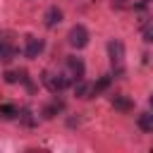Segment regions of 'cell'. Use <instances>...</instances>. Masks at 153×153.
I'll return each instance as SVG.
<instances>
[{
    "instance_id": "6da1fadb",
    "label": "cell",
    "mask_w": 153,
    "mask_h": 153,
    "mask_svg": "<svg viewBox=\"0 0 153 153\" xmlns=\"http://www.w3.org/2000/svg\"><path fill=\"white\" fill-rule=\"evenodd\" d=\"M108 57H110V65H112L115 76H122L124 74V43L120 38L108 41Z\"/></svg>"
},
{
    "instance_id": "7a4b0ae2",
    "label": "cell",
    "mask_w": 153,
    "mask_h": 153,
    "mask_svg": "<svg viewBox=\"0 0 153 153\" xmlns=\"http://www.w3.org/2000/svg\"><path fill=\"white\" fill-rule=\"evenodd\" d=\"M41 81L45 84V88L50 93H62L67 86H69V79L62 76V74H50V72H43L41 74Z\"/></svg>"
},
{
    "instance_id": "3957f363",
    "label": "cell",
    "mask_w": 153,
    "mask_h": 153,
    "mask_svg": "<svg viewBox=\"0 0 153 153\" xmlns=\"http://www.w3.org/2000/svg\"><path fill=\"white\" fill-rule=\"evenodd\" d=\"M67 41H69V45H72V48H76V50L86 48V45H88V29H86L84 24H76V26H72V29H69V36H67Z\"/></svg>"
},
{
    "instance_id": "277c9868",
    "label": "cell",
    "mask_w": 153,
    "mask_h": 153,
    "mask_svg": "<svg viewBox=\"0 0 153 153\" xmlns=\"http://www.w3.org/2000/svg\"><path fill=\"white\" fill-rule=\"evenodd\" d=\"M43 48H45L43 38H36V36H26V48H24V55H26L29 60L38 57V55L43 53Z\"/></svg>"
},
{
    "instance_id": "5b68a950",
    "label": "cell",
    "mask_w": 153,
    "mask_h": 153,
    "mask_svg": "<svg viewBox=\"0 0 153 153\" xmlns=\"http://www.w3.org/2000/svg\"><path fill=\"white\" fill-rule=\"evenodd\" d=\"M67 69L72 72V76H74V79H84V74H86V65H84V60H81V57H76V55L67 57Z\"/></svg>"
},
{
    "instance_id": "8992f818",
    "label": "cell",
    "mask_w": 153,
    "mask_h": 153,
    "mask_svg": "<svg viewBox=\"0 0 153 153\" xmlns=\"http://www.w3.org/2000/svg\"><path fill=\"white\" fill-rule=\"evenodd\" d=\"M14 53H17V50H14V45L10 43V38H7L5 33H0V60H2V62H10V60L14 57Z\"/></svg>"
},
{
    "instance_id": "52a82bcc",
    "label": "cell",
    "mask_w": 153,
    "mask_h": 153,
    "mask_svg": "<svg viewBox=\"0 0 153 153\" xmlns=\"http://www.w3.org/2000/svg\"><path fill=\"white\" fill-rule=\"evenodd\" d=\"M45 26L48 29H53V26H57L60 22H62V10L57 7V5H53V7H48V12H45Z\"/></svg>"
},
{
    "instance_id": "ba28073f",
    "label": "cell",
    "mask_w": 153,
    "mask_h": 153,
    "mask_svg": "<svg viewBox=\"0 0 153 153\" xmlns=\"http://www.w3.org/2000/svg\"><path fill=\"white\" fill-rule=\"evenodd\" d=\"M112 108H115V110H120V112H129V110H134V103H131V98H129V96L117 93V96H112Z\"/></svg>"
},
{
    "instance_id": "9c48e42d",
    "label": "cell",
    "mask_w": 153,
    "mask_h": 153,
    "mask_svg": "<svg viewBox=\"0 0 153 153\" xmlns=\"http://www.w3.org/2000/svg\"><path fill=\"white\" fill-rule=\"evenodd\" d=\"M110 84H112V74H103V76L91 86V93H93V96H98V93L108 91V88H110Z\"/></svg>"
},
{
    "instance_id": "30bf717a",
    "label": "cell",
    "mask_w": 153,
    "mask_h": 153,
    "mask_svg": "<svg viewBox=\"0 0 153 153\" xmlns=\"http://www.w3.org/2000/svg\"><path fill=\"white\" fill-rule=\"evenodd\" d=\"M62 110H65V103H62V100H53L50 105H45L43 117H45V120H53V117H55L57 112H62Z\"/></svg>"
},
{
    "instance_id": "8fae6325",
    "label": "cell",
    "mask_w": 153,
    "mask_h": 153,
    "mask_svg": "<svg viewBox=\"0 0 153 153\" xmlns=\"http://www.w3.org/2000/svg\"><path fill=\"white\" fill-rule=\"evenodd\" d=\"M74 93L79 96V98H91L93 93H91V86L84 81V79H76L74 81Z\"/></svg>"
},
{
    "instance_id": "7c38bea8",
    "label": "cell",
    "mask_w": 153,
    "mask_h": 153,
    "mask_svg": "<svg viewBox=\"0 0 153 153\" xmlns=\"http://www.w3.org/2000/svg\"><path fill=\"white\" fill-rule=\"evenodd\" d=\"M0 117H2V120H14V117H19V110H17L14 105L5 103V105H0Z\"/></svg>"
},
{
    "instance_id": "4fadbf2b",
    "label": "cell",
    "mask_w": 153,
    "mask_h": 153,
    "mask_svg": "<svg viewBox=\"0 0 153 153\" xmlns=\"http://www.w3.org/2000/svg\"><path fill=\"white\" fill-rule=\"evenodd\" d=\"M139 127L143 129V131H153V115L151 112H143V115H139Z\"/></svg>"
},
{
    "instance_id": "5bb4252c",
    "label": "cell",
    "mask_w": 153,
    "mask_h": 153,
    "mask_svg": "<svg viewBox=\"0 0 153 153\" xmlns=\"http://www.w3.org/2000/svg\"><path fill=\"white\" fill-rule=\"evenodd\" d=\"M19 120H22V122H24L26 127H33V124H36V120L31 117V110H29V108H24V110H19Z\"/></svg>"
},
{
    "instance_id": "9a60e30c",
    "label": "cell",
    "mask_w": 153,
    "mask_h": 153,
    "mask_svg": "<svg viewBox=\"0 0 153 153\" xmlns=\"http://www.w3.org/2000/svg\"><path fill=\"white\" fill-rule=\"evenodd\" d=\"M5 81L7 84H17V81H22V72H5Z\"/></svg>"
},
{
    "instance_id": "2e32d148",
    "label": "cell",
    "mask_w": 153,
    "mask_h": 153,
    "mask_svg": "<svg viewBox=\"0 0 153 153\" xmlns=\"http://www.w3.org/2000/svg\"><path fill=\"white\" fill-rule=\"evenodd\" d=\"M143 41L146 43H153V24H146L143 26Z\"/></svg>"
},
{
    "instance_id": "e0dca14e",
    "label": "cell",
    "mask_w": 153,
    "mask_h": 153,
    "mask_svg": "<svg viewBox=\"0 0 153 153\" xmlns=\"http://www.w3.org/2000/svg\"><path fill=\"white\" fill-rule=\"evenodd\" d=\"M124 5H127V0H115V7H120V10H122Z\"/></svg>"
},
{
    "instance_id": "ac0fdd59",
    "label": "cell",
    "mask_w": 153,
    "mask_h": 153,
    "mask_svg": "<svg viewBox=\"0 0 153 153\" xmlns=\"http://www.w3.org/2000/svg\"><path fill=\"white\" fill-rule=\"evenodd\" d=\"M151 108H153V93H151Z\"/></svg>"
}]
</instances>
